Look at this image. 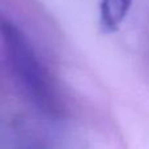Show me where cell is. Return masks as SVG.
Here are the masks:
<instances>
[{
    "label": "cell",
    "mask_w": 149,
    "mask_h": 149,
    "mask_svg": "<svg viewBox=\"0 0 149 149\" xmlns=\"http://www.w3.org/2000/svg\"><path fill=\"white\" fill-rule=\"evenodd\" d=\"M1 36L10 71L22 92L39 110L58 114L60 101L56 89L28 37L5 18L1 21Z\"/></svg>",
    "instance_id": "1"
},
{
    "label": "cell",
    "mask_w": 149,
    "mask_h": 149,
    "mask_svg": "<svg viewBox=\"0 0 149 149\" xmlns=\"http://www.w3.org/2000/svg\"><path fill=\"white\" fill-rule=\"evenodd\" d=\"M131 5L132 0H101L100 24L102 30L107 33L118 30Z\"/></svg>",
    "instance_id": "2"
}]
</instances>
